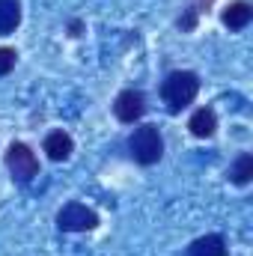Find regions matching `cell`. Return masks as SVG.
Here are the masks:
<instances>
[{
	"label": "cell",
	"instance_id": "6da1fadb",
	"mask_svg": "<svg viewBox=\"0 0 253 256\" xmlns=\"http://www.w3.org/2000/svg\"><path fill=\"white\" fill-rule=\"evenodd\" d=\"M196 92H200V78L188 68L170 72L164 78V84H161V96H164V104H167L170 114H182L196 98Z\"/></svg>",
	"mask_w": 253,
	"mask_h": 256
},
{
	"label": "cell",
	"instance_id": "7a4b0ae2",
	"mask_svg": "<svg viewBox=\"0 0 253 256\" xmlns=\"http://www.w3.org/2000/svg\"><path fill=\"white\" fill-rule=\"evenodd\" d=\"M128 152H131V158L137 161V164H143V167H152V164H158L161 161V155H164V137H161V131L155 126H140L131 131V137H128Z\"/></svg>",
	"mask_w": 253,
	"mask_h": 256
},
{
	"label": "cell",
	"instance_id": "3957f363",
	"mask_svg": "<svg viewBox=\"0 0 253 256\" xmlns=\"http://www.w3.org/2000/svg\"><path fill=\"white\" fill-rule=\"evenodd\" d=\"M3 161H6V170L12 173V179L21 182V185L33 182V179L39 176V158H36V152H33L27 143H21V140L9 143Z\"/></svg>",
	"mask_w": 253,
	"mask_h": 256
},
{
	"label": "cell",
	"instance_id": "277c9868",
	"mask_svg": "<svg viewBox=\"0 0 253 256\" xmlns=\"http://www.w3.org/2000/svg\"><path fill=\"white\" fill-rule=\"evenodd\" d=\"M57 226L63 232H90L98 226V214L92 208H86L84 202H66L57 212Z\"/></svg>",
	"mask_w": 253,
	"mask_h": 256
},
{
	"label": "cell",
	"instance_id": "5b68a950",
	"mask_svg": "<svg viewBox=\"0 0 253 256\" xmlns=\"http://www.w3.org/2000/svg\"><path fill=\"white\" fill-rule=\"evenodd\" d=\"M146 114V96L140 90H122L116 98H114V116L126 126L140 122Z\"/></svg>",
	"mask_w": 253,
	"mask_h": 256
},
{
	"label": "cell",
	"instance_id": "8992f818",
	"mask_svg": "<svg viewBox=\"0 0 253 256\" xmlns=\"http://www.w3.org/2000/svg\"><path fill=\"white\" fill-rule=\"evenodd\" d=\"M42 149L48 152V158H51V161H68V158H72V152H74V140H72V134H68V131L57 128V131H51V134L45 137Z\"/></svg>",
	"mask_w": 253,
	"mask_h": 256
},
{
	"label": "cell",
	"instance_id": "52a82bcc",
	"mask_svg": "<svg viewBox=\"0 0 253 256\" xmlns=\"http://www.w3.org/2000/svg\"><path fill=\"white\" fill-rule=\"evenodd\" d=\"M220 21H224V27H230V30H244L253 21V6L248 0H232V3L220 12Z\"/></svg>",
	"mask_w": 253,
	"mask_h": 256
},
{
	"label": "cell",
	"instance_id": "ba28073f",
	"mask_svg": "<svg viewBox=\"0 0 253 256\" xmlns=\"http://www.w3.org/2000/svg\"><path fill=\"white\" fill-rule=\"evenodd\" d=\"M185 256H226V242L224 236L218 232H208V236H200L188 244Z\"/></svg>",
	"mask_w": 253,
	"mask_h": 256
},
{
	"label": "cell",
	"instance_id": "9c48e42d",
	"mask_svg": "<svg viewBox=\"0 0 253 256\" xmlns=\"http://www.w3.org/2000/svg\"><path fill=\"white\" fill-rule=\"evenodd\" d=\"M188 128H190L194 137L208 140V137L218 131V114H214L212 108H200V110H194V116L188 120Z\"/></svg>",
	"mask_w": 253,
	"mask_h": 256
},
{
	"label": "cell",
	"instance_id": "30bf717a",
	"mask_svg": "<svg viewBox=\"0 0 253 256\" xmlns=\"http://www.w3.org/2000/svg\"><path fill=\"white\" fill-rule=\"evenodd\" d=\"M21 24V0H0V36L15 33Z\"/></svg>",
	"mask_w": 253,
	"mask_h": 256
},
{
	"label": "cell",
	"instance_id": "8fae6325",
	"mask_svg": "<svg viewBox=\"0 0 253 256\" xmlns=\"http://www.w3.org/2000/svg\"><path fill=\"white\" fill-rule=\"evenodd\" d=\"M250 179H253V155L250 152H242L232 161V167H230V182L244 188V185H250Z\"/></svg>",
	"mask_w": 253,
	"mask_h": 256
},
{
	"label": "cell",
	"instance_id": "7c38bea8",
	"mask_svg": "<svg viewBox=\"0 0 253 256\" xmlns=\"http://www.w3.org/2000/svg\"><path fill=\"white\" fill-rule=\"evenodd\" d=\"M18 63V51L15 48H0V78H6Z\"/></svg>",
	"mask_w": 253,
	"mask_h": 256
},
{
	"label": "cell",
	"instance_id": "4fadbf2b",
	"mask_svg": "<svg viewBox=\"0 0 253 256\" xmlns=\"http://www.w3.org/2000/svg\"><path fill=\"white\" fill-rule=\"evenodd\" d=\"M196 21H200V15H196L194 9H188V6H185V9H182V15H179V21H176V27H179L182 33H190V30L196 27Z\"/></svg>",
	"mask_w": 253,
	"mask_h": 256
},
{
	"label": "cell",
	"instance_id": "5bb4252c",
	"mask_svg": "<svg viewBox=\"0 0 253 256\" xmlns=\"http://www.w3.org/2000/svg\"><path fill=\"white\" fill-rule=\"evenodd\" d=\"M212 3H214V0H188V9H194V12L200 15V12H206Z\"/></svg>",
	"mask_w": 253,
	"mask_h": 256
},
{
	"label": "cell",
	"instance_id": "9a60e30c",
	"mask_svg": "<svg viewBox=\"0 0 253 256\" xmlns=\"http://www.w3.org/2000/svg\"><path fill=\"white\" fill-rule=\"evenodd\" d=\"M68 30H72V36H80V30H84V24H80V21H72V24H68Z\"/></svg>",
	"mask_w": 253,
	"mask_h": 256
}]
</instances>
